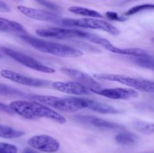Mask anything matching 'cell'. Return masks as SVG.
Instances as JSON below:
<instances>
[{
    "mask_svg": "<svg viewBox=\"0 0 154 153\" xmlns=\"http://www.w3.org/2000/svg\"><path fill=\"white\" fill-rule=\"evenodd\" d=\"M14 113L27 119L45 118L54 120L59 124H65L66 118L63 115L38 101L15 100L9 104Z\"/></svg>",
    "mask_w": 154,
    "mask_h": 153,
    "instance_id": "obj_1",
    "label": "cell"
},
{
    "mask_svg": "<svg viewBox=\"0 0 154 153\" xmlns=\"http://www.w3.org/2000/svg\"><path fill=\"white\" fill-rule=\"evenodd\" d=\"M20 38L35 49L45 53L64 57V58H78L83 56L82 51L77 48L55 43V42L42 40L29 35L26 33L21 34Z\"/></svg>",
    "mask_w": 154,
    "mask_h": 153,
    "instance_id": "obj_2",
    "label": "cell"
},
{
    "mask_svg": "<svg viewBox=\"0 0 154 153\" xmlns=\"http://www.w3.org/2000/svg\"><path fill=\"white\" fill-rule=\"evenodd\" d=\"M93 76L96 79L100 80L120 82L123 85L132 87L135 89L144 92L150 93V94H153L154 92V82L153 81L150 80L134 78L125 75L115 74H96Z\"/></svg>",
    "mask_w": 154,
    "mask_h": 153,
    "instance_id": "obj_3",
    "label": "cell"
},
{
    "mask_svg": "<svg viewBox=\"0 0 154 153\" xmlns=\"http://www.w3.org/2000/svg\"><path fill=\"white\" fill-rule=\"evenodd\" d=\"M32 100L63 112H75L81 110L77 98H60L51 95H32Z\"/></svg>",
    "mask_w": 154,
    "mask_h": 153,
    "instance_id": "obj_4",
    "label": "cell"
},
{
    "mask_svg": "<svg viewBox=\"0 0 154 153\" xmlns=\"http://www.w3.org/2000/svg\"><path fill=\"white\" fill-rule=\"evenodd\" d=\"M66 26H76L81 28H93V29L102 30L114 35L120 34V30L113 26L112 24L102 20L98 18H81V19H69L63 18V25Z\"/></svg>",
    "mask_w": 154,
    "mask_h": 153,
    "instance_id": "obj_5",
    "label": "cell"
},
{
    "mask_svg": "<svg viewBox=\"0 0 154 153\" xmlns=\"http://www.w3.org/2000/svg\"><path fill=\"white\" fill-rule=\"evenodd\" d=\"M0 52H3L8 56L11 57L14 60L29 68L46 74H52L55 72V69L45 65V64L35 59L34 58L29 56L26 55V54L18 52V51L14 50L13 49H11V48L6 47V46H0Z\"/></svg>",
    "mask_w": 154,
    "mask_h": 153,
    "instance_id": "obj_6",
    "label": "cell"
},
{
    "mask_svg": "<svg viewBox=\"0 0 154 153\" xmlns=\"http://www.w3.org/2000/svg\"><path fill=\"white\" fill-rule=\"evenodd\" d=\"M36 34L43 38H53L57 39L85 38L88 40L92 34L78 29L62 28H39L36 30Z\"/></svg>",
    "mask_w": 154,
    "mask_h": 153,
    "instance_id": "obj_7",
    "label": "cell"
},
{
    "mask_svg": "<svg viewBox=\"0 0 154 153\" xmlns=\"http://www.w3.org/2000/svg\"><path fill=\"white\" fill-rule=\"evenodd\" d=\"M88 40H90L92 43L96 44H99L100 46H103L107 50L110 51L111 52H114V53L131 56L133 57L143 56H146L149 54L147 51L144 50L142 49H139V48H125V49L124 48H119L113 45L107 39L99 37V36L93 34H92L91 36L89 38Z\"/></svg>",
    "mask_w": 154,
    "mask_h": 153,
    "instance_id": "obj_8",
    "label": "cell"
},
{
    "mask_svg": "<svg viewBox=\"0 0 154 153\" xmlns=\"http://www.w3.org/2000/svg\"><path fill=\"white\" fill-rule=\"evenodd\" d=\"M27 142L33 148L47 153L57 152L60 147V144L57 140L46 134L35 135L30 137Z\"/></svg>",
    "mask_w": 154,
    "mask_h": 153,
    "instance_id": "obj_9",
    "label": "cell"
},
{
    "mask_svg": "<svg viewBox=\"0 0 154 153\" xmlns=\"http://www.w3.org/2000/svg\"><path fill=\"white\" fill-rule=\"evenodd\" d=\"M17 10L22 14L31 19L36 20L39 21H45V22H50L53 23L63 25V18L60 15L56 14L52 12L47 11V10H38V9L26 7L23 5L17 6Z\"/></svg>",
    "mask_w": 154,
    "mask_h": 153,
    "instance_id": "obj_10",
    "label": "cell"
},
{
    "mask_svg": "<svg viewBox=\"0 0 154 153\" xmlns=\"http://www.w3.org/2000/svg\"><path fill=\"white\" fill-rule=\"evenodd\" d=\"M0 75L8 80L13 81L17 83L22 84L24 86H27L44 87L48 86L49 85V82L48 80L26 76L25 75L17 73V72H15L11 70H8V69L2 70L0 71Z\"/></svg>",
    "mask_w": 154,
    "mask_h": 153,
    "instance_id": "obj_11",
    "label": "cell"
},
{
    "mask_svg": "<svg viewBox=\"0 0 154 153\" xmlns=\"http://www.w3.org/2000/svg\"><path fill=\"white\" fill-rule=\"evenodd\" d=\"M90 91L93 93L111 99L129 100L138 97V93L132 88H92Z\"/></svg>",
    "mask_w": 154,
    "mask_h": 153,
    "instance_id": "obj_12",
    "label": "cell"
},
{
    "mask_svg": "<svg viewBox=\"0 0 154 153\" xmlns=\"http://www.w3.org/2000/svg\"><path fill=\"white\" fill-rule=\"evenodd\" d=\"M75 118L77 122L81 124L102 130H123L125 128L124 126L118 123L107 121L93 116L78 115L75 116Z\"/></svg>",
    "mask_w": 154,
    "mask_h": 153,
    "instance_id": "obj_13",
    "label": "cell"
},
{
    "mask_svg": "<svg viewBox=\"0 0 154 153\" xmlns=\"http://www.w3.org/2000/svg\"><path fill=\"white\" fill-rule=\"evenodd\" d=\"M52 87L57 91L69 94L85 95V94H90L92 93L90 88L78 82L57 81V82H53Z\"/></svg>",
    "mask_w": 154,
    "mask_h": 153,
    "instance_id": "obj_14",
    "label": "cell"
},
{
    "mask_svg": "<svg viewBox=\"0 0 154 153\" xmlns=\"http://www.w3.org/2000/svg\"><path fill=\"white\" fill-rule=\"evenodd\" d=\"M61 70L63 73L73 78L78 82H80V83L87 86V88H90V90L92 88H97L101 87L100 84L97 81L95 80L94 78L90 76V75L84 73V72L81 71V70L73 68H62Z\"/></svg>",
    "mask_w": 154,
    "mask_h": 153,
    "instance_id": "obj_15",
    "label": "cell"
},
{
    "mask_svg": "<svg viewBox=\"0 0 154 153\" xmlns=\"http://www.w3.org/2000/svg\"><path fill=\"white\" fill-rule=\"evenodd\" d=\"M77 100L79 103L81 110L87 108V109H90L95 112L103 114H116L119 112L118 110L111 105L100 103V102L90 100V99L81 98H77Z\"/></svg>",
    "mask_w": 154,
    "mask_h": 153,
    "instance_id": "obj_16",
    "label": "cell"
},
{
    "mask_svg": "<svg viewBox=\"0 0 154 153\" xmlns=\"http://www.w3.org/2000/svg\"><path fill=\"white\" fill-rule=\"evenodd\" d=\"M0 32L20 34L26 33L25 28L20 23L2 17H0Z\"/></svg>",
    "mask_w": 154,
    "mask_h": 153,
    "instance_id": "obj_17",
    "label": "cell"
},
{
    "mask_svg": "<svg viewBox=\"0 0 154 153\" xmlns=\"http://www.w3.org/2000/svg\"><path fill=\"white\" fill-rule=\"evenodd\" d=\"M69 10L72 13L81 16H89L90 18H103L104 16L98 12L97 10H93V9L87 8L84 7H80V6H72L69 8Z\"/></svg>",
    "mask_w": 154,
    "mask_h": 153,
    "instance_id": "obj_18",
    "label": "cell"
},
{
    "mask_svg": "<svg viewBox=\"0 0 154 153\" xmlns=\"http://www.w3.org/2000/svg\"><path fill=\"white\" fill-rule=\"evenodd\" d=\"M115 140L118 143L121 145L129 146L135 143L138 140V136L135 134L129 131H123L119 133L115 136Z\"/></svg>",
    "mask_w": 154,
    "mask_h": 153,
    "instance_id": "obj_19",
    "label": "cell"
},
{
    "mask_svg": "<svg viewBox=\"0 0 154 153\" xmlns=\"http://www.w3.org/2000/svg\"><path fill=\"white\" fill-rule=\"evenodd\" d=\"M24 134V132L16 130L10 126L0 124V137L5 139H14L20 137Z\"/></svg>",
    "mask_w": 154,
    "mask_h": 153,
    "instance_id": "obj_20",
    "label": "cell"
},
{
    "mask_svg": "<svg viewBox=\"0 0 154 153\" xmlns=\"http://www.w3.org/2000/svg\"><path fill=\"white\" fill-rule=\"evenodd\" d=\"M132 126L135 130L144 134H152L154 132V124L153 122L135 120L132 122Z\"/></svg>",
    "mask_w": 154,
    "mask_h": 153,
    "instance_id": "obj_21",
    "label": "cell"
},
{
    "mask_svg": "<svg viewBox=\"0 0 154 153\" xmlns=\"http://www.w3.org/2000/svg\"><path fill=\"white\" fill-rule=\"evenodd\" d=\"M132 62L135 64H138V66L141 67L145 68L150 69L153 70L154 68V63H153V58L150 54H147L146 56H138V57H134L132 58Z\"/></svg>",
    "mask_w": 154,
    "mask_h": 153,
    "instance_id": "obj_22",
    "label": "cell"
},
{
    "mask_svg": "<svg viewBox=\"0 0 154 153\" xmlns=\"http://www.w3.org/2000/svg\"><path fill=\"white\" fill-rule=\"evenodd\" d=\"M0 94L14 96V97H16V96L17 97H22V96H26V94L20 90L14 88V87L9 86L5 84L0 83Z\"/></svg>",
    "mask_w": 154,
    "mask_h": 153,
    "instance_id": "obj_23",
    "label": "cell"
},
{
    "mask_svg": "<svg viewBox=\"0 0 154 153\" xmlns=\"http://www.w3.org/2000/svg\"><path fill=\"white\" fill-rule=\"evenodd\" d=\"M153 8H154V5L153 4H139V5L134 6V7L131 8L130 9H129V10L125 13V16H132V15L140 13V12L144 11V10H153Z\"/></svg>",
    "mask_w": 154,
    "mask_h": 153,
    "instance_id": "obj_24",
    "label": "cell"
},
{
    "mask_svg": "<svg viewBox=\"0 0 154 153\" xmlns=\"http://www.w3.org/2000/svg\"><path fill=\"white\" fill-rule=\"evenodd\" d=\"M0 153H17V148L13 144L0 142Z\"/></svg>",
    "mask_w": 154,
    "mask_h": 153,
    "instance_id": "obj_25",
    "label": "cell"
},
{
    "mask_svg": "<svg viewBox=\"0 0 154 153\" xmlns=\"http://www.w3.org/2000/svg\"><path fill=\"white\" fill-rule=\"evenodd\" d=\"M105 16L107 18H108L111 20L118 21V22H124L127 20V17L123 16H120L118 14L114 11H108L105 14Z\"/></svg>",
    "mask_w": 154,
    "mask_h": 153,
    "instance_id": "obj_26",
    "label": "cell"
},
{
    "mask_svg": "<svg viewBox=\"0 0 154 153\" xmlns=\"http://www.w3.org/2000/svg\"><path fill=\"white\" fill-rule=\"evenodd\" d=\"M35 2H37L38 4H42V5L45 6V7L51 9L52 10H59L60 9V8L59 7L57 4H54V3L48 1V0H35Z\"/></svg>",
    "mask_w": 154,
    "mask_h": 153,
    "instance_id": "obj_27",
    "label": "cell"
},
{
    "mask_svg": "<svg viewBox=\"0 0 154 153\" xmlns=\"http://www.w3.org/2000/svg\"><path fill=\"white\" fill-rule=\"evenodd\" d=\"M0 111H1V112H6V113L8 114H11V115L14 113V111L11 110V108L9 106V105L1 103V102H0Z\"/></svg>",
    "mask_w": 154,
    "mask_h": 153,
    "instance_id": "obj_28",
    "label": "cell"
},
{
    "mask_svg": "<svg viewBox=\"0 0 154 153\" xmlns=\"http://www.w3.org/2000/svg\"><path fill=\"white\" fill-rule=\"evenodd\" d=\"M11 8L5 2L0 1V12H10Z\"/></svg>",
    "mask_w": 154,
    "mask_h": 153,
    "instance_id": "obj_29",
    "label": "cell"
},
{
    "mask_svg": "<svg viewBox=\"0 0 154 153\" xmlns=\"http://www.w3.org/2000/svg\"><path fill=\"white\" fill-rule=\"evenodd\" d=\"M135 1H136V0H123V1L122 2V4H126V3H129Z\"/></svg>",
    "mask_w": 154,
    "mask_h": 153,
    "instance_id": "obj_30",
    "label": "cell"
},
{
    "mask_svg": "<svg viewBox=\"0 0 154 153\" xmlns=\"http://www.w3.org/2000/svg\"><path fill=\"white\" fill-rule=\"evenodd\" d=\"M24 153H37L35 152V151H33V150L32 149H29V148H26V149L25 150V152Z\"/></svg>",
    "mask_w": 154,
    "mask_h": 153,
    "instance_id": "obj_31",
    "label": "cell"
},
{
    "mask_svg": "<svg viewBox=\"0 0 154 153\" xmlns=\"http://www.w3.org/2000/svg\"><path fill=\"white\" fill-rule=\"evenodd\" d=\"M14 1H17V2H21L22 0H14Z\"/></svg>",
    "mask_w": 154,
    "mask_h": 153,
    "instance_id": "obj_32",
    "label": "cell"
},
{
    "mask_svg": "<svg viewBox=\"0 0 154 153\" xmlns=\"http://www.w3.org/2000/svg\"><path fill=\"white\" fill-rule=\"evenodd\" d=\"M0 57H1V54H0Z\"/></svg>",
    "mask_w": 154,
    "mask_h": 153,
    "instance_id": "obj_33",
    "label": "cell"
}]
</instances>
